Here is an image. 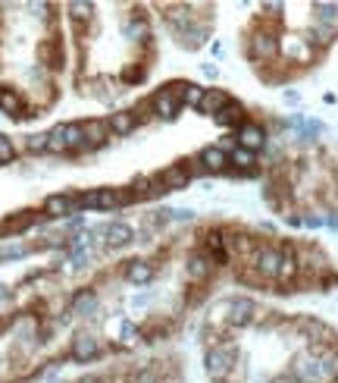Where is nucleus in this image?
<instances>
[{
    "label": "nucleus",
    "instance_id": "f257e3e1",
    "mask_svg": "<svg viewBox=\"0 0 338 383\" xmlns=\"http://www.w3.org/2000/svg\"><path fill=\"white\" fill-rule=\"evenodd\" d=\"M241 148L250 151V154H254L257 148H264V129H260V126H244L241 129Z\"/></svg>",
    "mask_w": 338,
    "mask_h": 383
},
{
    "label": "nucleus",
    "instance_id": "f03ea898",
    "mask_svg": "<svg viewBox=\"0 0 338 383\" xmlns=\"http://www.w3.org/2000/svg\"><path fill=\"white\" fill-rule=\"evenodd\" d=\"M203 164L213 167V170H219V167L226 164V154L219 148H210V151H203Z\"/></svg>",
    "mask_w": 338,
    "mask_h": 383
},
{
    "label": "nucleus",
    "instance_id": "7ed1b4c3",
    "mask_svg": "<svg viewBox=\"0 0 338 383\" xmlns=\"http://www.w3.org/2000/svg\"><path fill=\"white\" fill-rule=\"evenodd\" d=\"M232 160H235L238 167H250V164H254V154L241 148V151H235V154H232Z\"/></svg>",
    "mask_w": 338,
    "mask_h": 383
},
{
    "label": "nucleus",
    "instance_id": "20e7f679",
    "mask_svg": "<svg viewBox=\"0 0 338 383\" xmlns=\"http://www.w3.org/2000/svg\"><path fill=\"white\" fill-rule=\"evenodd\" d=\"M13 158V142L7 136H0V160H10Z\"/></svg>",
    "mask_w": 338,
    "mask_h": 383
}]
</instances>
